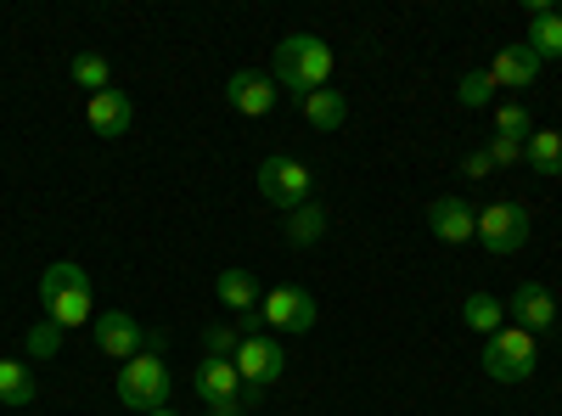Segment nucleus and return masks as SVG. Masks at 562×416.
I'll list each match as a JSON object with an SVG mask.
<instances>
[{
    "label": "nucleus",
    "mask_w": 562,
    "mask_h": 416,
    "mask_svg": "<svg viewBox=\"0 0 562 416\" xmlns=\"http://www.w3.org/2000/svg\"><path fill=\"white\" fill-rule=\"evenodd\" d=\"M40 304L52 327H90L97 321V288H90V270L74 259H57L52 270L40 276Z\"/></svg>",
    "instance_id": "obj_1"
},
{
    "label": "nucleus",
    "mask_w": 562,
    "mask_h": 416,
    "mask_svg": "<svg viewBox=\"0 0 562 416\" xmlns=\"http://www.w3.org/2000/svg\"><path fill=\"white\" fill-rule=\"evenodd\" d=\"M326 79H333V45L315 40V34H281V45H276V85L304 102L310 90H326Z\"/></svg>",
    "instance_id": "obj_2"
},
{
    "label": "nucleus",
    "mask_w": 562,
    "mask_h": 416,
    "mask_svg": "<svg viewBox=\"0 0 562 416\" xmlns=\"http://www.w3.org/2000/svg\"><path fill=\"white\" fill-rule=\"evenodd\" d=\"M169 389H175V378H169L164 355H135V360L119 366V378H113L119 405H124V411H140V416L164 411V405H169Z\"/></svg>",
    "instance_id": "obj_3"
},
{
    "label": "nucleus",
    "mask_w": 562,
    "mask_h": 416,
    "mask_svg": "<svg viewBox=\"0 0 562 416\" xmlns=\"http://www.w3.org/2000/svg\"><path fill=\"white\" fill-rule=\"evenodd\" d=\"M479 360H484V378H495V383H529L535 366H540V338L506 321L501 333L484 338V355Z\"/></svg>",
    "instance_id": "obj_4"
},
{
    "label": "nucleus",
    "mask_w": 562,
    "mask_h": 416,
    "mask_svg": "<svg viewBox=\"0 0 562 416\" xmlns=\"http://www.w3.org/2000/svg\"><path fill=\"white\" fill-rule=\"evenodd\" d=\"M231 360H237V378H243V400L248 405H259L281 383V372H288V355H281V338L276 333H248Z\"/></svg>",
    "instance_id": "obj_5"
},
{
    "label": "nucleus",
    "mask_w": 562,
    "mask_h": 416,
    "mask_svg": "<svg viewBox=\"0 0 562 416\" xmlns=\"http://www.w3.org/2000/svg\"><path fill=\"white\" fill-rule=\"evenodd\" d=\"M259 198L276 203L281 214L315 203V169H310L304 158H293V153H270V158L259 164Z\"/></svg>",
    "instance_id": "obj_6"
},
{
    "label": "nucleus",
    "mask_w": 562,
    "mask_h": 416,
    "mask_svg": "<svg viewBox=\"0 0 562 416\" xmlns=\"http://www.w3.org/2000/svg\"><path fill=\"white\" fill-rule=\"evenodd\" d=\"M473 243H479L484 254H495V259L518 254V248L529 243V209H524V203H512V198L479 209V237H473Z\"/></svg>",
    "instance_id": "obj_7"
},
{
    "label": "nucleus",
    "mask_w": 562,
    "mask_h": 416,
    "mask_svg": "<svg viewBox=\"0 0 562 416\" xmlns=\"http://www.w3.org/2000/svg\"><path fill=\"white\" fill-rule=\"evenodd\" d=\"M315 315H321V304H315L310 288H270L265 304H259V327H270V333H310Z\"/></svg>",
    "instance_id": "obj_8"
},
{
    "label": "nucleus",
    "mask_w": 562,
    "mask_h": 416,
    "mask_svg": "<svg viewBox=\"0 0 562 416\" xmlns=\"http://www.w3.org/2000/svg\"><path fill=\"white\" fill-rule=\"evenodd\" d=\"M90 338H97V349L108 355V360H135V355H147V327H140V321L130 315V310H102L97 321H90Z\"/></svg>",
    "instance_id": "obj_9"
},
{
    "label": "nucleus",
    "mask_w": 562,
    "mask_h": 416,
    "mask_svg": "<svg viewBox=\"0 0 562 416\" xmlns=\"http://www.w3.org/2000/svg\"><path fill=\"white\" fill-rule=\"evenodd\" d=\"M225 102H231V113H243V119H265L281 102V85H276V74L237 68V74L225 79Z\"/></svg>",
    "instance_id": "obj_10"
},
{
    "label": "nucleus",
    "mask_w": 562,
    "mask_h": 416,
    "mask_svg": "<svg viewBox=\"0 0 562 416\" xmlns=\"http://www.w3.org/2000/svg\"><path fill=\"white\" fill-rule=\"evenodd\" d=\"M506 315H512V327H524V333L540 338V333L557 327V299H551L546 282H518L512 299H506Z\"/></svg>",
    "instance_id": "obj_11"
},
{
    "label": "nucleus",
    "mask_w": 562,
    "mask_h": 416,
    "mask_svg": "<svg viewBox=\"0 0 562 416\" xmlns=\"http://www.w3.org/2000/svg\"><path fill=\"white\" fill-rule=\"evenodd\" d=\"M428 231L439 243H450V248H461V243H473L479 237V209L467 203V198H434L428 203Z\"/></svg>",
    "instance_id": "obj_12"
},
{
    "label": "nucleus",
    "mask_w": 562,
    "mask_h": 416,
    "mask_svg": "<svg viewBox=\"0 0 562 416\" xmlns=\"http://www.w3.org/2000/svg\"><path fill=\"white\" fill-rule=\"evenodd\" d=\"M192 389L198 400L214 411V405H231V400H243V378H237V360H220V355H203L198 360V372H192Z\"/></svg>",
    "instance_id": "obj_13"
},
{
    "label": "nucleus",
    "mask_w": 562,
    "mask_h": 416,
    "mask_svg": "<svg viewBox=\"0 0 562 416\" xmlns=\"http://www.w3.org/2000/svg\"><path fill=\"white\" fill-rule=\"evenodd\" d=\"M214 299L237 315V321H243V315H259V304H265L254 270H220V276H214Z\"/></svg>",
    "instance_id": "obj_14"
},
{
    "label": "nucleus",
    "mask_w": 562,
    "mask_h": 416,
    "mask_svg": "<svg viewBox=\"0 0 562 416\" xmlns=\"http://www.w3.org/2000/svg\"><path fill=\"white\" fill-rule=\"evenodd\" d=\"M85 119H90V130L97 135H124L130 124H135V102L124 97V90H102V97H90V108H85Z\"/></svg>",
    "instance_id": "obj_15"
},
{
    "label": "nucleus",
    "mask_w": 562,
    "mask_h": 416,
    "mask_svg": "<svg viewBox=\"0 0 562 416\" xmlns=\"http://www.w3.org/2000/svg\"><path fill=\"white\" fill-rule=\"evenodd\" d=\"M490 79H495V90H524V85L540 79V57L529 52V45H506V52L490 63Z\"/></svg>",
    "instance_id": "obj_16"
},
{
    "label": "nucleus",
    "mask_w": 562,
    "mask_h": 416,
    "mask_svg": "<svg viewBox=\"0 0 562 416\" xmlns=\"http://www.w3.org/2000/svg\"><path fill=\"white\" fill-rule=\"evenodd\" d=\"M304 108V119H310V130H321V135H333V130H344V119H349V102H344V90H310V97L299 102Z\"/></svg>",
    "instance_id": "obj_17"
},
{
    "label": "nucleus",
    "mask_w": 562,
    "mask_h": 416,
    "mask_svg": "<svg viewBox=\"0 0 562 416\" xmlns=\"http://www.w3.org/2000/svg\"><path fill=\"white\" fill-rule=\"evenodd\" d=\"M524 164L540 180H557L562 175V130H535L529 142H524Z\"/></svg>",
    "instance_id": "obj_18"
},
{
    "label": "nucleus",
    "mask_w": 562,
    "mask_h": 416,
    "mask_svg": "<svg viewBox=\"0 0 562 416\" xmlns=\"http://www.w3.org/2000/svg\"><path fill=\"white\" fill-rule=\"evenodd\" d=\"M461 327H467V333H484V338L501 333V327H506V304H501L495 293H467V299H461Z\"/></svg>",
    "instance_id": "obj_19"
},
{
    "label": "nucleus",
    "mask_w": 562,
    "mask_h": 416,
    "mask_svg": "<svg viewBox=\"0 0 562 416\" xmlns=\"http://www.w3.org/2000/svg\"><path fill=\"white\" fill-rule=\"evenodd\" d=\"M326 225H333V220H326V203H304V209H293V214H288L281 237H288L293 248H315V243L326 237Z\"/></svg>",
    "instance_id": "obj_20"
},
{
    "label": "nucleus",
    "mask_w": 562,
    "mask_h": 416,
    "mask_svg": "<svg viewBox=\"0 0 562 416\" xmlns=\"http://www.w3.org/2000/svg\"><path fill=\"white\" fill-rule=\"evenodd\" d=\"M524 45H529V52H535L540 63H546V57L557 63V57H562V12H557V7H551V12H535V18H529V40H524Z\"/></svg>",
    "instance_id": "obj_21"
},
{
    "label": "nucleus",
    "mask_w": 562,
    "mask_h": 416,
    "mask_svg": "<svg viewBox=\"0 0 562 416\" xmlns=\"http://www.w3.org/2000/svg\"><path fill=\"white\" fill-rule=\"evenodd\" d=\"M68 74H74V85H79V90H90V97L113 90V68H108V57H102V52H79V57L68 63Z\"/></svg>",
    "instance_id": "obj_22"
},
{
    "label": "nucleus",
    "mask_w": 562,
    "mask_h": 416,
    "mask_svg": "<svg viewBox=\"0 0 562 416\" xmlns=\"http://www.w3.org/2000/svg\"><path fill=\"white\" fill-rule=\"evenodd\" d=\"M40 394V383H34V372L23 360H0V400L7 405H29Z\"/></svg>",
    "instance_id": "obj_23"
},
{
    "label": "nucleus",
    "mask_w": 562,
    "mask_h": 416,
    "mask_svg": "<svg viewBox=\"0 0 562 416\" xmlns=\"http://www.w3.org/2000/svg\"><path fill=\"white\" fill-rule=\"evenodd\" d=\"M495 135H506V142H529V135H535L529 108H524V102H501V108H495Z\"/></svg>",
    "instance_id": "obj_24"
},
{
    "label": "nucleus",
    "mask_w": 562,
    "mask_h": 416,
    "mask_svg": "<svg viewBox=\"0 0 562 416\" xmlns=\"http://www.w3.org/2000/svg\"><path fill=\"white\" fill-rule=\"evenodd\" d=\"M456 102H461V108H490V102H495V79H490V68L461 74V85H456Z\"/></svg>",
    "instance_id": "obj_25"
},
{
    "label": "nucleus",
    "mask_w": 562,
    "mask_h": 416,
    "mask_svg": "<svg viewBox=\"0 0 562 416\" xmlns=\"http://www.w3.org/2000/svg\"><path fill=\"white\" fill-rule=\"evenodd\" d=\"M490 164L495 169H512V164H524V142H506V135H490Z\"/></svg>",
    "instance_id": "obj_26"
},
{
    "label": "nucleus",
    "mask_w": 562,
    "mask_h": 416,
    "mask_svg": "<svg viewBox=\"0 0 562 416\" xmlns=\"http://www.w3.org/2000/svg\"><path fill=\"white\" fill-rule=\"evenodd\" d=\"M237 344H243V333H231V327H209V355L231 360V355H237Z\"/></svg>",
    "instance_id": "obj_27"
},
{
    "label": "nucleus",
    "mask_w": 562,
    "mask_h": 416,
    "mask_svg": "<svg viewBox=\"0 0 562 416\" xmlns=\"http://www.w3.org/2000/svg\"><path fill=\"white\" fill-rule=\"evenodd\" d=\"M63 344V327H52V321H45V327H34L29 333V355H52Z\"/></svg>",
    "instance_id": "obj_28"
},
{
    "label": "nucleus",
    "mask_w": 562,
    "mask_h": 416,
    "mask_svg": "<svg viewBox=\"0 0 562 416\" xmlns=\"http://www.w3.org/2000/svg\"><path fill=\"white\" fill-rule=\"evenodd\" d=\"M490 169H495V164H490V153H484V147H473V153H461V175H467V180H484Z\"/></svg>",
    "instance_id": "obj_29"
},
{
    "label": "nucleus",
    "mask_w": 562,
    "mask_h": 416,
    "mask_svg": "<svg viewBox=\"0 0 562 416\" xmlns=\"http://www.w3.org/2000/svg\"><path fill=\"white\" fill-rule=\"evenodd\" d=\"M248 411H254L248 400H231V405H214V416H248Z\"/></svg>",
    "instance_id": "obj_30"
},
{
    "label": "nucleus",
    "mask_w": 562,
    "mask_h": 416,
    "mask_svg": "<svg viewBox=\"0 0 562 416\" xmlns=\"http://www.w3.org/2000/svg\"><path fill=\"white\" fill-rule=\"evenodd\" d=\"M153 416H180V411H175V405H164V411H153Z\"/></svg>",
    "instance_id": "obj_31"
},
{
    "label": "nucleus",
    "mask_w": 562,
    "mask_h": 416,
    "mask_svg": "<svg viewBox=\"0 0 562 416\" xmlns=\"http://www.w3.org/2000/svg\"><path fill=\"white\" fill-rule=\"evenodd\" d=\"M557 12H562V7H557Z\"/></svg>",
    "instance_id": "obj_32"
}]
</instances>
